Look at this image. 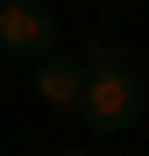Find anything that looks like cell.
Returning a JSON list of instances; mask_svg holds the SVG:
<instances>
[{
	"label": "cell",
	"instance_id": "1",
	"mask_svg": "<svg viewBox=\"0 0 149 156\" xmlns=\"http://www.w3.org/2000/svg\"><path fill=\"white\" fill-rule=\"evenodd\" d=\"M85 92H78V121L92 128V135H128V128L142 121V78H135V64L121 57L114 43H99V50H85Z\"/></svg>",
	"mask_w": 149,
	"mask_h": 156
},
{
	"label": "cell",
	"instance_id": "2",
	"mask_svg": "<svg viewBox=\"0 0 149 156\" xmlns=\"http://www.w3.org/2000/svg\"><path fill=\"white\" fill-rule=\"evenodd\" d=\"M0 50L7 57H50L57 50V14L36 7V0H0Z\"/></svg>",
	"mask_w": 149,
	"mask_h": 156
},
{
	"label": "cell",
	"instance_id": "3",
	"mask_svg": "<svg viewBox=\"0 0 149 156\" xmlns=\"http://www.w3.org/2000/svg\"><path fill=\"white\" fill-rule=\"evenodd\" d=\"M78 92H85V64L78 57H36V99L50 114H78Z\"/></svg>",
	"mask_w": 149,
	"mask_h": 156
}]
</instances>
